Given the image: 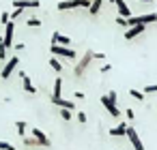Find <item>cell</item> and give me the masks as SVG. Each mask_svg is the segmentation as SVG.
Returning <instances> with one entry per match:
<instances>
[{"label": "cell", "mask_w": 157, "mask_h": 150, "mask_svg": "<svg viewBox=\"0 0 157 150\" xmlns=\"http://www.w3.org/2000/svg\"><path fill=\"white\" fill-rule=\"evenodd\" d=\"M75 7H82V9H88L90 7V0H63L58 2V11H69V9H75Z\"/></svg>", "instance_id": "1"}, {"label": "cell", "mask_w": 157, "mask_h": 150, "mask_svg": "<svg viewBox=\"0 0 157 150\" xmlns=\"http://www.w3.org/2000/svg\"><path fill=\"white\" fill-rule=\"evenodd\" d=\"M50 52H52L54 56L73 58V60H75V49H71V47H65V45H56V43H52V45H50Z\"/></svg>", "instance_id": "2"}, {"label": "cell", "mask_w": 157, "mask_h": 150, "mask_svg": "<svg viewBox=\"0 0 157 150\" xmlns=\"http://www.w3.org/2000/svg\"><path fill=\"white\" fill-rule=\"evenodd\" d=\"M90 60H93V52L88 49V52H86V54L82 56V60H80V62H78L75 67H73V75L82 77V75H84V71H86V67L90 64Z\"/></svg>", "instance_id": "3"}, {"label": "cell", "mask_w": 157, "mask_h": 150, "mask_svg": "<svg viewBox=\"0 0 157 150\" xmlns=\"http://www.w3.org/2000/svg\"><path fill=\"white\" fill-rule=\"evenodd\" d=\"M127 139L131 141V146H133V150H144V144H142V139H140V135H138V131L133 129V126H127Z\"/></svg>", "instance_id": "4"}, {"label": "cell", "mask_w": 157, "mask_h": 150, "mask_svg": "<svg viewBox=\"0 0 157 150\" xmlns=\"http://www.w3.org/2000/svg\"><path fill=\"white\" fill-rule=\"evenodd\" d=\"M13 32H15V24H13V20H11L9 24H5V37H2V43H5L7 49L13 47Z\"/></svg>", "instance_id": "5"}, {"label": "cell", "mask_w": 157, "mask_h": 150, "mask_svg": "<svg viewBox=\"0 0 157 150\" xmlns=\"http://www.w3.org/2000/svg\"><path fill=\"white\" fill-rule=\"evenodd\" d=\"M146 30V24H136V26H129L127 30H125V39L127 41H131V39H136L138 35H142Z\"/></svg>", "instance_id": "6"}, {"label": "cell", "mask_w": 157, "mask_h": 150, "mask_svg": "<svg viewBox=\"0 0 157 150\" xmlns=\"http://www.w3.org/2000/svg\"><path fill=\"white\" fill-rule=\"evenodd\" d=\"M17 56H13V58H9L7 60V64H5V69H2V73H0V75H2V79H9L11 77V73L15 71V67H17Z\"/></svg>", "instance_id": "7"}, {"label": "cell", "mask_w": 157, "mask_h": 150, "mask_svg": "<svg viewBox=\"0 0 157 150\" xmlns=\"http://www.w3.org/2000/svg\"><path fill=\"white\" fill-rule=\"evenodd\" d=\"M101 103H103V107L108 109V114H110V116H114V118H118V116H121V112H118L116 103H112V101H110V99H108L105 94L101 97Z\"/></svg>", "instance_id": "8"}, {"label": "cell", "mask_w": 157, "mask_h": 150, "mask_svg": "<svg viewBox=\"0 0 157 150\" xmlns=\"http://www.w3.org/2000/svg\"><path fill=\"white\" fill-rule=\"evenodd\" d=\"M114 5H116V11H118V17H131V9L127 7L125 0H114Z\"/></svg>", "instance_id": "9"}, {"label": "cell", "mask_w": 157, "mask_h": 150, "mask_svg": "<svg viewBox=\"0 0 157 150\" xmlns=\"http://www.w3.org/2000/svg\"><path fill=\"white\" fill-rule=\"evenodd\" d=\"M15 9H39V0H15Z\"/></svg>", "instance_id": "10"}, {"label": "cell", "mask_w": 157, "mask_h": 150, "mask_svg": "<svg viewBox=\"0 0 157 150\" xmlns=\"http://www.w3.org/2000/svg\"><path fill=\"white\" fill-rule=\"evenodd\" d=\"M33 137L39 141V146H43V148H48V146H50V137H48L43 131H39V129H33Z\"/></svg>", "instance_id": "11"}, {"label": "cell", "mask_w": 157, "mask_h": 150, "mask_svg": "<svg viewBox=\"0 0 157 150\" xmlns=\"http://www.w3.org/2000/svg\"><path fill=\"white\" fill-rule=\"evenodd\" d=\"M20 77H22V86H24V90H26L28 94H37V88H35V86L30 84V77H28V75H26L24 71L20 73Z\"/></svg>", "instance_id": "12"}, {"label": "cell", "mask_w": 157, "mask_h": 150, "mask_svg": "<svg viewBox=\"0 0 157 150\" xmlns=\"http://www.w3.org/2000/svg\"><path fill=\"white\" fill-rule=\"evenodd\" d=\"M127 126H129V124H125V122H121L118 126H114V129H110V131H108V135H112V137H123V135L127 133Z\"/></svg>", "instance_id": "13"}, {"label": "cell", "mask_w": 157, "mask_h": 150, "mask_svg": "<svg viewBox=\"0 0 157 150\" xmlns=\"http://www.w3.org/2000/svg\"><path fill=\"white\" fill-rule=\"evenodd\" d=\"M52 43H56V45H71V39L60 35V32H54L52 35Z\"/></svg>", "instance_id": "14"}, {"label": "cell", "mask_w": 157, "mask_h": 150, "mask_svg": "<svg viewBox=\"0 0 157 150\" xmlns=\"http://www.w3.org/2000/svg\"><path fill=\"white\" fill-rule=\"evenodd\" d=\"M60 92H63V79L56 77V82H54V90H52V101L60 99Z\"/></svg>", "instance_id": "15"}, {"label": "cell", "mask_w": 157, "mask_h": 150, "mask_svg": "<svg viewBox=\"0 0 157 150\" xmlns=\"http://www.w3.org/2000/svg\"><path fill=\"white\" fill-rule=\"evenodd\" d=\"M101 5H103V0H90V7H88L90 15H97L101 11Z\"/></svg>", "instance_id": "16"}, {"label": "cell", "mask_w": 157, "mask_h": 150, "mask_svg": "<svg viewBox=\"0 0 157 150\" xmlns=\"http://www.w3.org/2000/svg\"><path fill=\"white\" fill-rule=\"evenodd\" d=\"M52 103H54V105H58V107H67V109H73V107H75V105H73V101H67V99H63V97H60V99H56V101H52Z\"/></svg>", "instance_id": "17"}, {"label": "cell", "mask_w": 157, "mask_h": 150, "mask_svg": "<svg viewBox=\"0 0 157 150\" xmlns=\"http://www.w3.org/2000/svg\"><path fill=\"white\" fill-rule=\"evenodd\" d=\"M58 114H60L65 120H71V118H73V109H67V107H60V112H58Z\"/></svg>", "instance_id": "18"}, {"label": "cell", "mask_w": 157, "mask_h": 150, "mask_svg": "<svg viewBox=\"0 0 157 150\" xmlns=\"http://www.w3.org/2000/svg\"><path fill=\"white\" fill-rule=\"evenodd\" d=\"M50 67H52V69H54L56 73H60V71H63V64H60V62H58L56 58H52V60H50Z\"/></svg>", "instance_id": "19"}, {"label": "cell", "mask_w": 157, "mask_h": 150, "mask_svg": "<svg viewBox=\"0 0 157 150\" xmlns=\"http://www.w3.org/2000/svg\"><path fill=\"white\" fill-rule=\"evenodd\" d=\"M129 94H131L133 99H138V101H144V92H140V90H136V88H131Z\"/></svg>", "instance_id": "20"}, {"label": "cell", "mask_w": 157, "mask_h": 150, "mask_svg": "<svg viewBox=\"0 0 157 150\" xmlns=\"http://www.w3.org/2000/svg\"><path fill=\"white\" fill-rule=\"evenodd\" d=\"M15 129H17L20 135H24V133H26V122H24V120H17V122H15Z\"/></svg>", "instance_id": "21"}, {"label": "cell", "mask_w": 157, "mask_h": 150, "mask_svg": "<svg viewBox=\"0 0 157 150\" xmlns=\"http://www.w3.org/2000/svg\"><path fill=\"white\" fill-rule=\"evenodd\" d=\"M142 92H144V94H155V92H157V86H155V84H148V86H144Z\"/></svg>", "instance_id": "22"}, {"label": "cell", "mask_w": 157, "mask_h": 150, "mask_svg": "<svg viewBox=\"0 0 157 150\" xmlns=\"http://www.w3.org/2000/svg\"><path fill=\"white\" fill-rule=\"evenodd\" d=\"M26 24H28V26H33V28H37V26L41 28V20H39V17H30Z\"/></svg>", "instance_id": "23"}, {"label": "cell", "mask_w": 157, "mask_h": 150, "mask_svg": "<svg viewBox=\"0 0 157 150\" xmlns=\"http://www.w3.org/2000/svg\"><path fill=\"white\" fill-rule=\"evenodd\" d=\"M5 58H7V47L2 43V37H0V60H5Z\"/></svg>", "instance_id": "24"}, {"label": "cell", "mask_w": 157, "mask_h": 150, "mask_svg": "<svg viewBox=\"0 0 157 150\" xmlns=\"http://www.w3.org/2000/svg\"><path fill=\"white\" fill-rule=\"evenodd\" d=\"M0 150H15V146L9 141H0Z\"/></svg>", "instance_id": "25"}, {"label": "cell", "mask_w": 157, "mask_h": 150, "mask_svg": "<svg viewBox=\"0 0 157 150\" xmlns=\"http://www.w3.org/2000/svg\"><path fill=\"white\" fill-rule=\"evenodd\" d=\"M20 15H22V9H15V11H11V13H9V17H11V20H17Z\"/></svg>", "instance_id": "26"}, {"label": "cell", "mask_w": 157, "mask_h": 150, "mask_svg": "<svg viewBox=\"0 0 157 150\" xmlns=\"http://www.w3.org/2000/svg\"><path fill=\"white\" fill-rule=\"evenodd\" d=\"M0 22H2V24H9V22H11V17H9V13H7V11L2 13V17H0Z\"/></svg>", "instance_id": "27"}, {"label": "cell", "mask_w": 157, "mask_h": 150, "mask_svg": "<svg viewBox=\"0 0 157 150\" xmlns=\"http://www.w3.org/2000/svg\"><path fill=\"white\" fill-rule=\"evenodd\" d=\"M93 60H105V56L99 54V52H93Z\"/></svg>", "instance_id": "28"}, {"label": "cell", "mask_w": 157, "mask_h": 150, "mask_svg": "<svg viewBox=\"0 0 157 150\" xmlns=\"http://www.w3.org/2000/svg\"><path fill=\"white\" fill-rule=\"evenodd\" d=\"M125 116H127V120H133V118H136V112H133V109H127Z\"/></svg>", "instance_id": "29"}, {"label": "cell", "mask_w": 157, "mask_h": 150, "mask_svg": "<svg viewBox=\"0 0 157 150\" xmlns=\"http://www.w3.org/2000/svg\"><path fill=\"white\" fill-rule=\"evenodd\" d=\"M108 71H112V64L108 62V64H101V73H108Z\"/></svg>", "instance_id": "30"}, {"label": "cell", "mask_w": 157, "mask_h": 150, "mask_svg": "<svg viewBox=\"0 0 157 150\" xmlns=\"http://www.w3.org/2000/svg\"><path fill=\"white\" fill-rule=\"evenodd\" d=\"M78 120L84 124V122H86V114H84V112H78Z\"/></svg>", "instance_id": "31"}, {"label": "cell", "mask_w": 157, "mask_h": 150, "mask_svg": "<svg viewBox=\"0 0 157 150\" xmlns=\"http://www.w3.org/2000/svg\"><path fill=\"white\" fill-rule=\"evenodd\" d=\"M26 146H39V141L35 137H30V139H26Z\"/></svg>", "instance_id": "32"}, {"label": "cell", "mask_w": 157, "mask_h": 150, "mask_svg": "<svg viewBox=\"0 0 157 150\" xmlns=\"http://www.w3.org/2000/svg\"><path fill=\"white\" fill-rule=\"evenodd\" d=\"M73 97H75L78 101H82V99H84V92H73Z\"/></svg>", "instance_id": "33"}, {"label": "cell", "mask_w": 157, "mask_h": 150, "mask_svg": "<svg viewBox=\"0 0 157 150\" xmlns=\"http://www.w3.org/2000/svg\"><path fill=\"white\" fill-rule=\"evenodd\" d=\"M116 24L118 26H125V17H116Z\"/></svg>", "instance_id": "34"}, {"label": "cell", "mask_w": 157, "mask_h": 150, "mask_svg": "<svg viewBox=\"0 0 157 150\" xmlns=\"http://www.w3.org/2000/svg\"><path fill=\"white\" fill-rule=\"evenodd\" d=\"M140 2H153V0H140Z\"/></svg>", "instance_id": "35"}, {"label": "cell", "mask_w": 157, "mask_h": 150, "mask_svg": "<svg viewBox=\"0 0 157 150\" xmlns=\"http://www.w3.org/2000/svg\"><path fill=\"white\" fill-rule=\"evenodd\" d=\"M155 15H157V11H155Z\"/></svg>", "instance_id": "36"}]
</instances>
